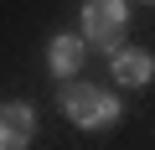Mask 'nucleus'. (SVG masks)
<instances>
[{"instance_id": "f257e3e1", "label": "nucleus", "mask_w": 155, "mask_h": 150, "mask_svg": "<svg viewBox=\"0 0 155 150\" xmlns=\"http://www.w3.org/2000/svg\"><path fill=\"white\" fill-rule=\"evenodd\" d=\"M62 114H67L78 129H114L119 114H124V104H119V93L104 88V83H78V78H67V83H62Z\"/></svg>"}, {"instance_id": "f03ea898", "label": "nucleus", "mask_w": 155, "mask_h": 150, "mask_svg": "<svg viewBox=\"0 0 155 150\" xmlns=\"http://www.w3.org/2000/svg\"><path fill=\"white\" fill-rule=\"evenodd\" d=\"M124 26H129V0H83L78 11V36L93 52H114L124 42Z\"/></svg>"}, {"instance_id": "7ed1b4c3", "label": "nucleus", "mask_w": 155, "mask_h": 150, "mask_svg": "<svg viewBox=\"0 0 155 150\" xmlns=\"http://www.w3.org/2000/svg\"><path fill=\"white\" fill-rule=\"evenodd\" d=\"M109 72H114V83L119 88H150L155 83V52H145V47H114L109 52Z\"/></svg>"}, {"instance_id": "20e7f679", "label": "nucleus", "mask_w": 155, "mask_h": 150, "mask_svg": "<svg viewBox=\"0 0 155 150\" xmlns=\"http://www.w3.org/2000/svg\"><path fill=\"white\" fill-rule=\"evenodd\" d=\"M36 140V109L11 98V104H0V150H31Z\"/></svg>"}, {"instance_id": "39448f33", "label": "nucleus", "mask_w": 155, "mask_h": 150, "mask_svg": "<svg viewBox=\"0 0 155 150\" xmlns=\"http://www.w3.org/2000/svg\"><path fill=\"white\" fill-rule=\"evenodd\" d=\"M83 57H88V42L78 31H62V36L47 42V67H52V78H62V83L83 72Z\"/></svg>"}, {"instance_id": "423d86ee", "label": "nucleus", "mask_w": 155, "mask_h": 150, "mask_svg": "<svg viewBox=\"0 0 155 150\" xmlns=\"http://www.w3.org/2000/svg\"><path fill=\"white\" fill-rule=\"evenodd\" d=\"M140 5H155V0H140Z\"/></svg>"}]
</instances>
